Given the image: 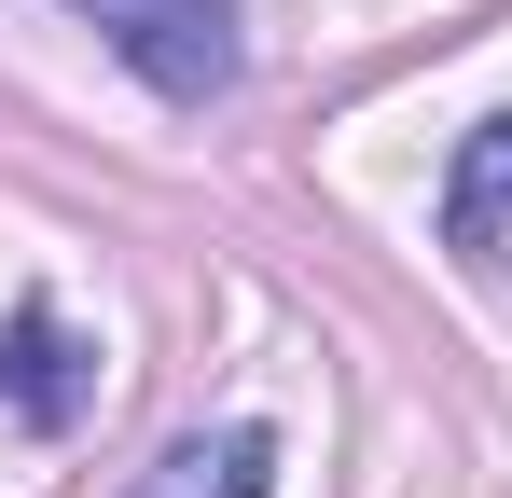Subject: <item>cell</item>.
<instances>
[{
	"label": "cell",
	"instance_id": "1",
	"mask_svg": "<svg viewBox=\"0 0 512 498\" xmlns=\"http://www.w3.org/2000/svg\"><path fill=\"white\" fill-rule=\"evenodd\" d=\"M70 14H84L153 97H222V83H236V0H70Z\"/></svg>",
	"mask_w": 512,
	"mask_h": 498
},
{
	"label": "cell",
	"instance_id": "2",
	"mask_svg": "<svg viewBox=\"0 0 512 498\" xmlns=\"http://www.w3.org/2000/svg\"><path fill=\"white\" fill-rule=\"evenodd\" d=\"M0 415H28V429H70L84 415V346L56 305H14L0 319Z\"/></svg>",
	"mask_w": 512,
	"mask_h": 498
},
{
	"label": "cell",
	"instance_id": "3",
	"mask_svg": "<svg viewBox=\"0 0 512 498\" xmlns=\"http://www.w3.org/2000/svg\"><path fill=\"white\" fill-rule=\"evenodd\" d=\"M443 249L457 263H499L512 249V111H485L457 139V166H443Z\"/></svg>",
	"mask_w": 512,
	"mask_h": 498
},
{
	"label": "cell",
	"instance_id": "4",
	"mask_svg": "<svg viewBox=\"0 0 512 498\" xmlns=\"http://www.w3.org/2000/svg\"><path fill=\"white\" fill-rule=\"evenodd\" d=\"M263 485H277V429H250V415H236V429H180V443H167L125 498H263Z\"/></svg>",
	"mask_w": 512,
	"mask_h": 498
}]
</instances>
